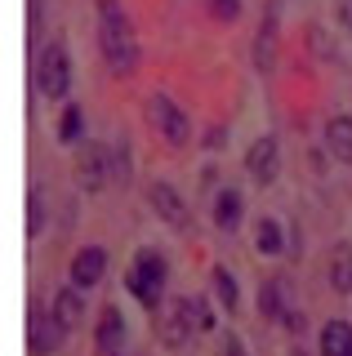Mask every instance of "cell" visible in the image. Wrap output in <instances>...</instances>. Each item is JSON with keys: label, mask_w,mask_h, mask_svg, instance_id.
Here are the masks:
<instances>
[{"label": "cell", "mask_w": 352, "mask_h": 356, "mask_svg": "<svg viewBox=\"0 0 352 356\" xmlns=\"http://www.w3.org/2000/svg\"><path fill=\"white\" fill-rule=\"evenodd\" d=\"M98 49H103V58L116 76H134L138 40H134V22L120 9V0H98Z\"/></svg>", "instance_id": "obj_1"}, {"label": "cell", "mask_w": 352, "mask_h": 356, "mask_svg": "<svg viewBox=\"0 0 352 356\" xmlns=\"http://www.w3.org/2000/svg\"><path fill=\"white\" fill-rule=\"evenodd\" d=\"M31 81H36V94L49 98V103L67 98V89H72V63H67V49H63L58 40H49V44H40V49H36Z\"/></svg>", "instance_id": "obj_2"}, {"label": "cell", "mask_w": 352, "mask_h": 356, "mask_svg": "<svg viewBox=\"0 0 352 356\" xmlns=\"http://www.w3.org/2000/svg\"><path fill=\"white\" fill-rule=\"evenodd\" d=\"M165 276H170V267H165L161 254L157 250H138L134 267L125 272V285H129V294H134L147 312H157L161 294H165Z\"/></svg>", "instance_id": "obj_3"}, {"label": "cell", "mask_w": 352, "mask_h": 356, "mask_svg": "<svg viewBox=\"0 0 352 356\" xmlns=\"http://www.w3.org/2000/svg\"><path fill=\"white\" fill-rule=\"evenodd\" d=\"M143 111H147V125L157 129L170 147H188V143H192V120H188V111L174 103V98L152 94L147 103H143Z\"/></svg>", "instance_id": "obj_4"}, {"label": "cell", "mask_w": 352, "mask_h": 356, "mask_svg": "<svg viewBox=\"0 0 352 356\" xmlns=\"http://www.w3.org/2000/svg\"><path fill=\"white\" fill-rule=\"evenodd\" d=\"M63 339H67V330L54 321V307L31 298V307H27V352L31 356H54Z\"/></svg>", "instance_id": "obj_5"}, {"label": "cell", "mask_w": 352, "mask_h": 356, "mask_svg": "<svg viewBox=\"0 0 352 356\" xmlns=\"http://www.w3.org/2000/svg\"><path fill=\"white\" fill-rule=\"evenodd\" d=\"M112 178H116L112 152H107L103 143H81V152H76V183H81L85 192H103Z\"/></svg>", "instance_id": "obj_6"}, {"label": "cell", "mask_w": 352, "mask_h": 356, "mask_svg": "<svg viewBox=\"0 0 352 356\" xmlns=\"http://www.w3.org/2000/svg\"><path fill=\"white\" fill-rule=\"evenodd\" d=\"M246 174L255 178L259 187L277 183V174H281V143L272 138V134H263V138L250 143V152H246Z\"/></svg>", "instance_id": "obj_7"}, {"label": "cell", "mask_w": 352, "mask_h": 356, "mask_svg": "<svg viewBox=\"0 0 352 356\" xmlns=\"http://www.w3.org/2000/svg\"><path fill=\"white\" fill-rule=\"evenodd\" d=\"M192 330H196V316H192V298H174V303L161 312V325H157L161 343H165V348H183V343L192 339Z\"/></svg>", "instance_id": "obj_8"}, {"label": "cell", "mask_w": 352, "mask_h": 356, "mask_svg": "<svg viewBox=\"0 0 352 356\" xmlns=\"http://www.w3.org/2000/svg\"><path fill=\"white\" fill-rule=\"evenodd\" d=\"M277 40H281V9L268 5V14L259 22V36H255V72L259 76L277 72Z\"/></svg>", "instance_id": "obj_9"}, {"label": "cell", "mask_w": 352, "mask_h": 356, "mask_svg": "<svg viewBox=\"0 0 352 356\" xmlns=\"http://www.w3.org/2000/svg\"><path fill=\"white\" fill-rule=\"evenodd\" d=\"M147 200H152V209L161 214V222H165V227L183 232V227L192 222V218H188V205H183V196L174 192L170 183H152V187H147Z\"/></svg>", "instance_id": "obj_10"}, {"label": "cell", "mask_w": 352, "mask_h": 356, "mask_svg": "<svg viewBox=\"0 0 352 356\" xmlns=\"http://www.w3.org/2000/svg\"><path fill=\"white\" fill-rule=\"evenodd\" d=\"M103 272H107V250H103V245H85V250H76L67 276H72V285L94 289L98 281H103Z\"/></svg>", "instance_id": "obj_11"}, {"label": "cell", "mask_w": 352, "mask_h": 356, "mask_svg": "<svg viewBox=\"0 0 352 356\" xmlns=\"http://www.w3.org/2000/svg\"><path fill=\"white\" fill-rule=\"evenodd\" d=\"M49 307H54V321H58L67 334L85 325V289H81V285H63L58 294H54Z\"/></svg>", "instance_id": "obj_12"}, {"label": "cell", "mask_w": 352, "mask_h": 356, "mask_svg": "<svg viewBox=\"0 0 352 356\" xmlns=\"http://www.w3.org/2000/svg\"><path fill=\"white\" fill-rule=\"evenodd\" d=\"M120 343H125V316H120V307H103L98 312V330H94V348L116 356Z\"/></svg>", "instance_id": "obj_13"}, {"label": "cell", "mask_w": 352, "mask_h": 356, "mask_svg": "<svg viewBox=\"0 0 352 356\" xmlns=\"http://www.w3.org/2000/svg\"><path fill=\"white\" fill-rule=\"evenodd\" d=\"M317 356H352V325L348 321H326L321 343H317Z\"/></svg>", "instance_id": "obj_14"}, {"label": "cell", "mask_w": 352, "mask_h": 356, "mask_svg": "<svg viewBox=\"0 0 352 356\" xmlns=\"http://www.w3.org/2000/svg\"><path fill=\"white\" fill-rule=\"evenodd\" d=\"M326 152L335 161H352V116H330L326 120Z\"/></svg>", "instance_id": "obj_15"}, {"label": "cell", "mask_w": 352, "mask_h": 356, "mask_svg": "<svg viewBox=\"0 0 352 356\" xmlns=\"http://www.w3.org/2000/svg\"><path fill=\"white\" fill-rule=\"evenodd\" d=\"M214 227L218 232H237L241 227V192L237 187H223L214 196Z\"/></svg>", "instance_id": "obj_16"}, {"label": "cell", "mask_w": 352, "mask_h": 356, "mask_svg": "<svg viewBox=\"0 0 352 356\" xmlns=\"http://www.w3.org/2000/svg\"><path fill=\"white\" fill-rule=\"evenodd\" d=\"M330 289L352 294V245H335V254H330Z\"/></svg>", "instance_id": "obj_17"}, {"label": "cell", "mask_w": 352, "mask_h": 356, "mask_svg": "<svg viewBox=\"0 0 352 356\" xmlns=\"http://www.w3.org/2000/svg\"><path fill=\"white\" fill-rule=\"evenodd\" d=\"M255 245H259V254H281L285 250V236H281V222L277 218H259V227H255Z\"/></svg>", "instance_id": "obj_18"}, {"label": "cell", "mask_w": 352, "mask_h": 356, "mask_svg": "<svg viewBox=\"0 0 352 356\" xmlns=\"http://www.w3.org/2000/svg\"><path fill=\"white\" fill-rule=\"evenodd\" d=\"M210 281H214V298H218V303H223L227 312H237V303H241V289H237V276L227 272V267H214V276H210Z\"/></svg>", "instance_id": "obj_19"}, {"label": "cell", "mask_w": 352, "mask_h": 356, "mask_svg": "<svg viewBox=\"0 0 352 356\" xmlns=\"http://www.w3.org/2000/svg\"><path fill=\"white\" fill-rule=\"evenodd\" d=\"M281 289H285V281H268V285H259V312H263L268 321H285Z\"/></svg>", "instance_id": "obj_20"}, {"label": "cell", "mask_w": 352, "mask_h": 356, "mask_svg": "<svg viewBox=\"0 0 352 356\" xmlns=\"http://www.w3.org/2000/svg\"><path fill=\"white\" fill-rule=\"evenodd\" d=\"M45 222H49V209H45V196H40V187H31L27 192V236L36 241L40 232H45Z\"/></svg>", "instance_id": "obj_21"}, {"label": "cell", "mask_w": 352, "mask_h": 356, "mask_svg": "<svg viewBox=\"0 0 352 356\" xmlns=\"http://www.w3.org/2000/svg\"><path fill=\"white\" fill-rule=\"evenodd\" d=\"M81 129H85V111H81V107H63L58 138H63V143H81Z\"/></svg>", "instance_id": "obj_22"}, {"label": "cell", "mask_w": 352, "mask_h": 356, "mask_svg": "<svg viewBox=\"0 0 352 356\" xmlns=\"http://www.w3.org/2000/svg\"><path fill=\"white\" fill-rule=\"evenodd\" d=\"M112 170H116V183H129V143L125 138L112 147Z\"/></svg>", "instance_id": "obj_23"}, {"label": "cell", "mask_w": 352, "mask_h": 356, "mask_svg": "<svg viewBox=\"0 0 352 356\" xmlns=\"http://www.w3.org/2000/svg\"><path fill=\"white\" fill-rule=\"evenodd\" d=\"M192 316H196V334H210L214 330V312L205 298H192Z\"/></svg>", "instance_id": "obj_24"}, {"label": "cell", "mask_w": 352, "mask_h": 356, "mask_svg": "<svg viewBox=\"0 0 352 356\" xmlns=\"http://www.w3.org/2000/svg\"><path fill=\"white\" fill-rule=\"evenodd\" d=\"M40 22H45V0H27V27H31V36H40Z\"/></svg>", "instance_id": "obj_25"}, {"label": "cell", "mask_w": 352, "mask_h": 356, "mask_svg": "<svg viewBox=\"0 0 352 356\" xmlns=\"http://www.w3.org/2000/svg\"><path fill=\"white\" fill-rule=\"evenodd\" d=\"M210 9H214V18H223V22H232L241 14V0H210Z\"/></svg>", "instance_id": "obj_26"}, {"label": "cell", "mask_w": 352, "mask_h": 356, "mask_svg": "<svg viewBox=\"0 0 352 356\" xmlns=\"http://www.w3.org/2000/svg\"><path fill=\"white\" fill-rule=\"evenodd\" d=\"M218 356H246V343H241L237 334H227V339H223V348H218Z\"/></svg>", "instance_id": "obj_27"}, {"label": "cell", "mask_w": 352, "mask_h": 356, "mask_svg": "<svg viewBox=\"0 0 352 356\" xmlns=\"http://www.w3.org/2000/svg\"><path fill=\"white\" fill-rule=\"evenodd\" d=\"M339 22L352 31V0H339Z\"/></svg>", "instance_id": "obj_28"}, {"label": "cell", "mask_w": 352, "mask_h": 356, "mask_svg": "<svg viewBox=\"0 0 352 356\" xmlns=\"http://www.w3.org/2000/svg\"><path fill=\"white\" fill-rule=\"evenodd\" d=\"M290 356H307V352H303V348H294V352H290Z\"/></svg>", "instance_id": "obj_29"}]
</instances>
